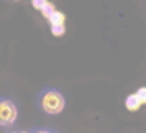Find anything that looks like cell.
Wrapping results in <instances>:
<instances>
[{
  "mask_svg": "<svg viewBox=\"0 0 146 133\" xmlns=\"http://www.w3.org/2000/svg\"><path fill=\"white\" fill-rule=\"evenodd\" d=\"M64 97L58 90H46L41 95V108L49 115H58L64 110Z\"/></svg>",
  "mask_w": 146,
  "mask_h": 133,
  "instance_id": "1",
  "label": "cell"
},
{
  "mask_svg": "<svg viewBox=\"0 0 146 133\" xmlns=\"http://www.w3.org/2000/svg\"><path fill=\"white\" fill-rule=\"evenodd\" d=\"M17 115H18V110L12 100H0V125L8 126L15 123Z\"/></svg>",
  "mask_w": 146,
  "mask_h": 133,
  "instance_id": "2",
  "label": "cell"
},
{
  "mask_svg": "<svg viewBox=\"0 0 146 133\" xmlns=\"http://www.w3.org/2000/svg\"><path fill=\"white\" fill-rule=\"evenodd\" d=\"M145 104H146V89L145 87H141L136 94L128 95V97H126V102H125L126 108H128L130 112H136L139 107L145 105Z\"/></svg>",
  "mask_w": 146,
  "mask_h": 133,
  "instance_id": "3",
  "label": "cell"
},
{
  "mask_svg": "<svg viewBox=\"0 0 146 133\" xmlns=\"http://www.w3.org/2000/svg\"><path fill=\"white\" fill-rule=\"evenodd\" d=\"M46 20L51 23V27H64L66 17H64V13H61V12H58V10H54V12L48 17Z\"/></svg>",
  "mask_w": 146,
  "mask_h": 133,
  "instance_id": "4",
  "label": "cell"
},
{
  "mask_svg": "<svg viewBox=\"0 0 146 133\" xmlns=\"http://www.w3.org/2000/svg\"><path fill=\"white\" fill-rule=\"evenodd\" d=\"M31 3H33V7L36 8V10H43L44 8V5L48 3V0H31Z\"/></svg>",
  "mask_w": 146,
  "mask_h": 133,
  "instance_id": "5",
  "label": "cell"
},
{
  "mask_svg": "<svg viewBox=\"0 0 146 133\" xmlns=\"http://www.w3.org/2000/svg\"><path fill=\"white\" fill-rule=\"evenodd\" d=\"M51 33L54 36H62L64 35V27H51Z\"/></svg>",
  "mask_w": 146,
  "mask_h": 133,
  "instance_id": "6",
  "label": "cell"
},
{
  "mask_svg": "<svg viewBox=\"0 0 146 133\" xmlns=\"http://www.w3.org/2000/svg\"><path fill=\"white\" fill-rule=\"evenodd\" d=\"M35 133H49L48 130H38V132H35Z\"/></svg>",
  "mask_w": 146,
  "mask_h": 133,
  "instance_id": "7",
  "label": "cell"
}]
</instances>
